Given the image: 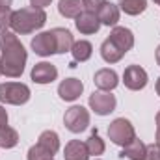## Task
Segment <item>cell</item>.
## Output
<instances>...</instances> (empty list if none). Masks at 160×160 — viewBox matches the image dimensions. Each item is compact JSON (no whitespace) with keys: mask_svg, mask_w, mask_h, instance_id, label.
Segmentation results:
<instances>
[{"mask_svg":"<svg viewBox=\"0 0 160 160\" xmlns=\"http://www.w3.org/2000/svg\"><path fill=\"white\" fill-rule=\"evenodd\" d=\"M11 9H0V30H8V26L11 24Z\"/></svg>","mask_w":160,"mask_h":160,"instance_id":"obj_27","label":"cell"},{"mask_svg":"<svg viewBox=\"0 0 160 160\" xmlns=\"http://www.w3.org/2000/svg\"><path fill=\"white\" fill-rule=\"evenodd\" d=\"M121 157L128 160H143L145 157V145H143V142H140V140H132L130 143H127L125 147H123V151H121Z\"/></svg>","mask_w":160,"mask_h":160,"instance_id":"obj_19","label":"cell"},{"mask_svg":"<svg viewBox=\"0 0 160 160\" xmlns=\"http://www.w3.org/2000/svg\"><path fill=\"white\" fill-rule=\"evenodd\" d=\"M155 4H158V6H160V0H155Z\"/></svg>","mask_w":160,"mask_h":160,"instance_id":"obj_36","label":"cell"},{"mask_svg":"<svg viewBox=\"0 0 160 160\" xmlns=\"http://www.w3.org/2000/svg\"><path fill=\"white\" fill-rule=\"evenodd\" d=\"M50 2H52V0H30L32 8H39V9H43V8H47V6H48Z\"/></svg>","mask_w":160,"mask_h":160,"instance_id":"obj_29","label":"cell"},{"mask_svg":"<svg viewBox=\"0 0 160 160\" xmlns=\"http://www.w3.org/2000/svg\"><path fill=\"white\" fill-rule=\"evenodd\" d=\"M45 22H47L45 9H39V8H21V9L13 11L9 26L13 28V32H17L21 36H26V34H32V32L43 28Z\"/></svg>","mask_w":160,"mask_h":160,"instance_id":"obj_2","label":"cell"},{"mask_svg":"<svg viewBox=\"0 0 160 160\" xmlns=\"http://www.w3.org/2000/svg\"><path fill=\"white\" fill-rule=\"evenodd\" d=\"M52 36H54V43H56V54H65V52H71L75 39H73V34L65 28H54L50 30Z\"/></svg>","mask_w":160,"mask_h":160,"instance_id":"obj_14","label":"cell"},{"mask_svg":"<svg viewBox=\"0 0 160 160\" xmlns=\"http://www.w3.org/2000/svg\"><path fill=\"white\" fill-rule=\"evenodd\" d=\"M86 147H88L89 157H99V155L104 153V142L101 140V136L97 134V130L91 132V136H89L88 142H86Z\"/></svg>","mask_w":160,"mask_h":160,"instance_id":"obj_24","label":"cell"},{"mask_svg":"<svg viewBox=\"0 0 160 160\" xmlns=\"http://www.w3.org/2000/svg\"><path fill=\"white\" fill-rule=\"evenodd\" d=\"M101 56H102V60L108 62V63H118L121 58L125 56V52H121L110 39H106L101 45Z\"/></svg>","mask_w":160,"mask_h":160,"instance_id":"obj_21","label":"cell"},{"mask_svg":"<svg viewBox=\"0 0 160 160\" xmlns=\"http://www.w3.org/2000/svg\"><path fill=\"white\" fill-rule=\"evenodd\" d=\"M106 0H82V6L86 8V11H91V13H97L99 8L104 4Z\"/></svg>","mask_w":160,"mask_h":160,"instance_id":"obj_28","label":"cell"},{"mask_svg":"<svg viewBox=\"0 0 160 160\" xmlns=\"http://www.w3.org/2000/svg\"><path fill=\"white\" fill-rule=\"evenodd\" d=\"M47 160H54V158H47Z\"/></svg>","mask_w":160,"mask_h":160,"instance_id":"obj_37","label":"cell"},{"mask_svg":"<svg viewBox=\"0 0 160 160\" xmlns=\"http://www.w3.org/2000/svg\"><path fill=\"white\" fill-rule=\"evenodd\" d=\"M123 82L128 89L132 91H140L147 86V73L145 69H142L140 65H128L123 73Z\"/></svg>","mask_w":160,"mask_h":160,"instance_id":"obj_7","label":"cell"},{"mask_svg":"<svg viewBox=\"0 0 160 160\" xmlns=\"http://www.w3.org/2000/svg\"><path fill=\"white\" fill-rule=\"evenodd\" d=\"M30 99V88L26 84H19V82H6L0 84V101L6 104H24Z\"/></svg>","mask_w":160,"mask_h":160,"instance_id":"obj_3","label":"cell"},{"mask_svg":"<svg viewBox=\"0 0 160 160\" xmlns=\"http://www.w3.org/2000/svg\"><path fill=\"white\" fill-rule=\"evenodd\" d=\"M75 24H77V30L80 34H84V36L97 34L99 28H101V21H99L97 13H91V11H82L77 17Z\"/></svg>","mask_w":160,"mask_h":160,"instance_id":"obj_9","label":"cell"},{"mask_svg":"<svg viewBox=\"0 0 160 160\" xmlns=\"http://www.w3.org/2000/svg\"><path fill=\"white\" fill-rule=\"evenodd\" d=\"M6 125H8V112L6 108L0 106V127H6Z\"/></svg>","mask_w":160,"mask_h":160,"instance_id":"obj_30","label":"cell"},{"mask_svg":"<svg viewBox=\"0 0 160 160\" xmlns=\"http://www.w3.org/2000/svg\"><path fill=\"white\" fill-rule=\"evenodd\" d=\"M19 143V134H17V130L15 128H11V127H0V147H4V149H11V147H15Z\"/></svg>","mask_w":160,"mask_h":160,"instance_id":"obj_22","label":"cell"},{"mask_svg":"<svg viewBox=\"0 0 160 160\" xmlns=\"http://www.w3.org/2000/svg\"><path fill=\"white\" fill-rule=\"evenodd\" d=\"M63 123H65L67 130L78 134L82 130H86L89 125V112L84 106H71L63 116Z\"/></svg>","mask_w":160,"mask_h":160,"instance_id":"obj_5","label":"cell"},{"mask_svg":"<svg viewBox=\"0 0 160 160\" xmlns=\"http://www.w3.org/2000/svg\"><path fill=\"white\" fill-rule=\"evenodd\" d=\"M108 39L112 41L121 52H125V54L134 47V36H132V32H130L128 28H125V26H116V28L112 30V34H110Z\"/></svg>","mask_w":160,"mask_h":160,"instance_id":"obj_12","label":"cell"},{"mask_svg":"<svg viewBox=\"0 0 160 160\" xmlns=\"http://www.w3.org/2000/svg\"><path fill=\"white\" fill-rule=\"evenodd\" d=\"M38 145L43 151H47L50 157H54L58 153V149H60V138H58V134L54 130H45V132H41Z\"/></svg>","mask_w":160,"mask_h":160,"instance_id":"obj_17","label":"cell"},{"mask_svg":"<svg viewBox=\"0 0 160 160\" xmlns=\"http://www.w3.org/2000/svg\"><path fill=\"white\" fill-rule=\"evenodd\" d=\"M157 63L160 65V45H158V48H157Z\"/></svg>","mask_w":160,"mask_h":160,"instance_id":"obj_32","label":"cell"},{"mask_svg":"<svg viewBox=\"0 0 160 160\" xmlns=\"http://www.w3.org/2000/svg\"><path fill=\"white\" fill-rule=\"evenodd\" d=\"M13 0H0V9H9Z\"/></svg>","mask_w":160,"mask_h":160,"instance_id":"obj_31","label":"cell"},{"mask_svg":"<svg viewBox=\"0 0 160 160\" xmlns=\"http://www.w3.org/2000/svg\"><path fill=\"white\" fill-rule=\"evenodd\" d=\"M143 160H160V143H151L145 145V157Z\"/></svg>","mask_w":160,"mask_h":160,"instance_id":"obj_26","label":"cell"},{"mask_svg":"<svg viewBox=\"0 0 160 160\" xmlns=\"http://www.w3.org/2000/svg\"><path fill=\"white\" fill-rule=\"evenodd\" d=\"M56 78H58V69L48 62L36 63L34 69H32V80L36 84H50Z\"/></svg>","mask_w":160,"mask_h":160,"instance_id":"obj_11","label":"cell"},{"mask_svg":"<svg viewBox=\"0 0 160 160\" xmlns=\"http://www.w3.org/2000/svg\"><path fill=\"white\" fill-rule=\"evenodd\" d=\"M121 9L127 15H140L147 8V0H119Z\"/></svg>","mask_w":160,"mask_h":160,"instance_id":"obj_23","label":"cell"},{"mask_svg":"<svg viewBox=\"0 0 160 160\" xmlns=\"http://www.w3.org/2000/svg\"><path fill=\"white\" fill-rule=\"evenodd\" d=\"M93 82H95V86H97L101 91H112V89L119 84L118 73H116L114 69H99V71L95 73V77H93Z\"/></svg>","mask_w":160,"mask_h":160,"instance_id":"obj_13","label":"cell"},{"mask_svg":"<svg viewBox=\"0 0 160 160\" xmlns=\"http://www.w3.org/2000/svg\"><path fill=\"white\" fill-rule=\"evenodd\" d=\"M157 127H160V112L157 114Z\"/></svg>","mask_w":160,"mask_h":160,"instance_id":"obj_35","label":"cell"},{"mask_svg":"<svg viewBox=\"0 0 160 160\" xmlns=\"http://www.w3.org/2000/svg\"><path fill=\"white\" fill-rule=\"evenodd\" d=\"M32 48L38 56H50L56 54V43H54V36L52 32H41L32 39Z\"/></svg>","mask_w":160,"mask_h":160,"instance_id":"obj_8","label":"cell"},{"mask_svg":"<svg viewBox=\"0 0 160 160\" xmlns=\"http://www.w3.org/2000/svg\"><path fill=\"white\" fill-rule=\"evenodd\" d=\"M157 143H160V127H157Z\"/></svg>","mask_w":160,"mask_h":160,"instance_id":"obj_33","label":"cell"},{"mask_svg":"<svg viewBox=\"0 0 160 160\" xmlns=\"http://www.w3.org/2000/svg\"><path fill=\"white\" fill-rule=\"evenodd\" d=\"M97 17L101 21V24H106V26H116L118 21H119V8L112 2H104L99 11H97Z\"/></svg>","mask_w":160,"mask_h":160,"instance_id":"obj_15","label":"cell"},{"mask_svg":"<svg viewBox=\"0 0 160 160\" xmlns=\"http://www.w3.org/2000/svg\"><path fill=\"white\" fill-rule=\"evenodd\" d=\"M95 160H97V158H95Z\"/></svg>","mask_w":160,"mask_h":160,"instance_id":"obj_39","label":"cell"},{"mask_svg":"<svg viewBox=\"0 0 160 160\" xmlns=\"http://www.w3.org/2000/svg\"><path fill=\"white\" fill-rule=\"evenodd\" d=\"M89 106L97 116H108L116 110V97L110 91H95L89 95Z\"/></svg>","mask_w":160,"mask_h":160,"instance_id":"obj_6","label":"cell"},{"mask_svg":"<svg viewBox=\"0 0 160 160\" xmlns=\"http://www.w3.org/2000/svg\"><path fill=\"white\" fill-rule=\"evenodd\" d=\"M0 50H2L0 58L2 75H6L8 78H19L24 71L28 54L13 32L0 30Z\"/></svg>","mask_w":160,"mask_h":160,"instance_id":"obj_1","label":"cell"},{"mask_svg":"<svg viewBox=\"0 0 160 160\" xmlns=\"http://www.w3.org/2000/svg\"><path fill=\"white\" fill-rule=\"evenodd\" d=\"M47 158H52L47 151H43L39 145L36 143L34 147H30V151H28V160H47Z\"/></svg>","mask_w":160,"mask_h":160,"instance_id":"obj_25","label":"cell"},{"mask_svg":"<svg viewBox=\"0 0 160 160\" xmlns=\"http://www.w3.org/2000/svg\"><path fill=\"white\" fill-rule=\"evenodd\" d=\"M71 52H73V62H88L89 58H91V54H93V47H91V43L86 39H80V41H75V45H73V48H71Z\"/></svg>","mask_w":160,"mask_h":160,"instance_id":"obj_20","label":"cell"},{"mask_svg":"<svg viewBox=\"0 0 160 160\" xmlns=\"http://www.w3.org/2000/svg\"><path fill=\"white\" fill-rule=\"evenodd\" d=\"M0 75H2V69H0Z\"/></svg>","mask_w":160,"mask_h":160,"instance_id":"obj_38","label":"cell"},{"mask_svg":"<svg viewBox=\"0 0 160 160\" xmlns=\"http://www.w3.org/2000/svg\"><path fill=\"white\" fill-rule=\"evenodd\" d=\"M84 91V84L78 78H65L60 86H58V95L60 99L71 102V101H77Z\"/></svg>","mask_w":160,"mask_h":160,"instance_id":"obj_10","label":"cell"},{"mask_svg":"<svg viewBox=\"0 0 160 160\" xmlns=\"http://www.w3.org/2000/svg\"><path fill=\"white\" fill-rule=\"evenodd\" d=\"M63 157H65V160H88L89 153H88V147L84 142L71 140L63 149Z\"/></svg>","mask_w":160,"mask_h":160,"instance_id":"obj_16","label":"cell"},{"mask_svg":"<svg viewBox=\"0 0 160 160\" xmlns=\"http://www.w3.org/2000/svg\"><path fill=\"white\" fill-rule=\"evenodd\" d=\"M157 93H158V95H160V78L157 80Z\"/></svg>","mask_w":160,"mask_h":160,"instance_id":"obj_34","label":"cell"},{"mask_svg":"<svg viewBox=\"0 0 160 160\" xmlns=\"http://www.w3.org/2000/svg\"><path fill=\"white\" fill-rule=\"evenodd\" d=\"M82 2L80 0H60L58 2V11L65 19H77L82 13Z\"/></svg>","mask_w":160,"mask_h":160,"instance_id":"obj_18","label":"cell"},{"mask_svg":"<svg viewBox=\"0 0 160 160\" xmlns=\"http://www.w3.org/2000/svg\"><path fill=\"white\" fill-rule=\"evenodd\" d=\"M108 138L116 143V145H121L125 147L127 143H130L134 138H136V132H134V127L132 123L125 118H119V119H114L108 127Z\"/></svg>","mask_w":160,"mask_h":160,"instance_id":"obj_4","label":"cell"}]
</instances>
